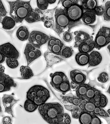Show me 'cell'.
I'll use <instances>...</instances> for the list:
<instances>
[{
	"mask_svg": "<svg viewBox=\"0 0 110 124\" xmlns=\"http://www.w3.org/2000/svg\"><path fill=\"white\" fill-rule=\"evenodd\" d=\"M48 47H51L55 45H58L62 47H63L64 46V45L63 43L62 42L61 40L57 39L56 37H54L52 36H50L49 37L48 41Z\"/></svg>",
	"mask_w": 110,
	"mask_h": 124,
	"instance_id": "31",
	"label": "cell"
},
{
	"mask_svg": "<svg viewBox=\"0 0 110 124\" xmlns=\"http://www.w3.org/2000/svg\"><path fill=\"white\" fill-rule=\"evenodd\" d=\"M89 86V85L87 84H84L78 85L75 90L77 97L80 99H85V96Z\"/></svg>",
	"mask_w": 110,
	"mask_h": 124,
	"instance_id": "22",
	"label": "cell"
},
{
	"mask_svg": "<svg viewBox=\"0 0 110 124\" xmlns=\"http://www.w3.org/2000/svg\"><path fill=\"white\" fill-rule=\"evenodd\" d=\"M81 99H80L79 98L77 97V96L76 97V98H74L73 102V104L75 105V106H79V105H80L81 104Z\"/></svg>",
	"mask_w": 110,
	"mask_h": 124,
	"instance_id": "50",
	"label": "cell"
},
{
	"mask_svg": "<svg viewBox=\"0 0 110 124\" xmlns=\"http://www.w3.org/2000/svg\"><path fill=\"white\" fill-rule=\"evenodd\" d=\"M65 9L68 17L72 22H79L84 12L81 5L79 4L73 5L69 8Z\"/></svg>",
	"mask_w": 110,
	"mask_h": 124,
	"instance_id": "7",
	"label": "cell"
},
{
	"mask_svg": "<svg viewBox=\"0 0 110 124\" xmlns=\"http://www.w3.org/2000/svg\"><path fill=\"white\" fill-rule=\"evenodd\" d=\"M49 39V36L44 33L38 31H32L29 34V42L35 48L39 49L43 45L45 44Z\"/></svg>",
	"mask_w": 110,
	"mask_h": 124,
	"instance_id": "6",
	"label": "cell"
},
{
	"mask_svg": "<svg viewBox=\"0 0 110 124\" xmlns=\"http://www.w3.org/2000/svg\"><path fill=\"white\" fill-rule=\"evenodd\" d=\"M42 118L49 124H63V107L59 102L45 103L38 107Z\"/></svg>",
	"mask_w": 110,
	"mask_h": 124,
	"instance_id": "1",
	"label": "cell"
},
{
	"mask_svg": "<svg viewBox=\"0 0 110 124\" xmlns=\"http://www.w3.org/2000/svg\"><path fill=\"white\" fill-rule=\"evenodd\" d=\"M89 54L88 53H79L76 55L75 60L80 66H85L88 63Z\"/></svg>",
	"mask_w": 110,
	"mask_h": 124,
	"instance_id": "18",
	"label": "cell"
},
{
	"mask_svg": "<svg viewBox=\"0 0 110 124\" xmlns=\"http://www.w3.org/2000/svg\"><path fill=\"white\" fill-rule=\"evenodd\" d=\"M66 109L72 112V115L73 118L78 119L82 112V110L80 108L79 106L75 105H64Z\"/></svg>",
	"mask_w": 110,
	"mask_h": 124,
	"instance_id": "24",
	"label": "cell"
},
{
	"mask_svg": "<svg viewBox=\"0 0 110 124\" xmlns=\"http://www.w3.org/2000/svg\"><path fill=\"white\" fill-rule=\"evenodd\" d=\"M3 124H13L12 119L9 116H5L2 119Z\"/></svg>",
	"mask_w": 110,
	"mask_h": 124,
	"instance_id": "47",
	"label": "cell"
},
{
	"mask_svg": "<svg viewBox=\"0 0 110 124\" xmlns=\"http://www.w3.org/2000/svg\"><path fill=\"white\" fill-rule=\"evenodd\" d=\"M24 20L27 22L32 23L40 21V17L38 13H36L34 10L27 15Z\"/></svg>",
	"mask_w": 110,
	"mask_h": 124,
	"instance_id": "27",
	"label": "cell"
},
{
	"mask_svg": "<svg viewBox=\"0 0 110 124\" xmlns=\"http://www.w3.org/2000/svg\"><path fill=\"white\" fill-rule=\"evenodd\" d=\"M78 2H79V0H62V6L65 9H67L69 8L73 5L78 4Z\"/></svg>",
	"mask_w": 110,
	"mask_h": 124,
	"instance_id": "37",
	"label": "cell"
},
{
	"mask_svg": "<svg viewBox=\"0 0 110 124\" xmlns=\"http://www.w3.org/2000/svg\"><path fill=\"white\" fill-rule=\"evenodd\" d=\"M87 101L85 99H81V104L80 105H79V107H80V108L83 110H84V107L85 105L86 104Z\"/></svg>",
	"mask_w": 110,
	"mask_h": 124,
	"instance_id": "51",
	"label": "cell"
},
{
	"mask_svg": "<svg viewBox=\"0 0 110 124\" xmlns=\"http://www.w3.org/2000/svg\"><path fill=\"white\" fill-rule=\"evenodd\" d=\"M96 16L94 10H87L84 12L82 19L84 23L92 24L96 21Z\"/></svg>",
	"mask_w": 110,
	"mask_h": 124,
	"instance_id": "16",
	"label": "cell"
},
{
	"mask_svg": "<svg viewBox=\"0 0 110 124\" xmlns=\"http://www.w3.org/2000/svg\"><path fill=\"white\" fill-rule=\"evenodd\" d=\"M98 116H101V117H109L110 116L106 112L103 108H101V111L100 112V113Z\"/></svg>",
	"mask_w": 110,
	"mask_h": 124,
	"instance_id": "49",
	"label": "cell"
},
{
	"mask_svg": "<svg viewBox=\"0 0 110 124\" xmlns=\"http://www.w3.org/2000/svg\"><path fill=\"white\" fill-rule=\"evenodd\" d=\"M76 96L73 95L72 93L68 94L65 96H61V98L64 103H69L73 104V102Z\"/></svg>",
	"mask_w": 110,
	"mask_h": 124,
	"instance_id": "34",
	"label": "cell"
},
{
	"mask_svg": "<svg viewBox=\"0 0 110 124\" xmlns=\"http://www.w3.org/2000/svg\"><path fill=\"white\" fill-rule=\"evenodd\" d=\"M63 47H62L59 45H55L51 47H49L48 48L50 52L51 53L57 55L61 56L62 49Z\"/></svg>",
	"mask_w": 110,
	"mask_h": 124,
	"instance_id": "35",
	"label": "cell"
},
{
	"mask_svg": "<svg viewBox=\"0 0 110 124\" xmlns=\"http://www.w3.org/2000/svg\"><path fill=\"white\" fill-rule=\"evenodd\" d=\"M2 25V28L6 30H9L14 28L16 25V22L11 17L5 16L1 23Z\"/></svg>",
	"mask_w": 110,
	"mask_h": 124,
	"instance_id": "19",
	"label": "cell"
},
{
	"mask_svg": "<svg viewBox=\"0 0 110 124\" xmlns=\"http://www.w3.org/2000/svg\"><path fill=\"white\" fill-rule=\"evenodd\" d=\"M95 13L97 16H102L105 13V7L103 6H97L94 10Z\"/></svg>",
	"mask_w": 110,
	"mask_h": 124,
	"instance_id": "40",
	"label": "cell"
},
{
	"mask_svg": "<svg viewBox=\"0 0 110 124\" xmlns=\"http://www.w3.org/2000/svg\"><path fill=\"white\" fill-rule=\"evenodd\" d=\"M81 6L85 11L94 10L97 6V1L96 0H84L81 1Z\"/></svg>",
	"mask_w": 110,
	"mask_h": 124,
	"instance_id": "23",
	"label": "cell"
},
{
	"mask_svg": "<svg viewBox=\"0 0 110 124\" xmlns=\"http://www.w3.org/2000/svg\"><path fill=\"white\" fill-rule=\"evenodd\" d=\"M19 100H17L14 98L12 95L4 94L2 98V101L3 105L4 107L5 112L11 115L12 117H14L13 115V107L17 103Z\"/></svg>",
	"mask_w": 110,
	"mask_h": 124,
	"instance_id": "11",
	"label": "cell"
},
{
	"mask_svg": "<svg viewBox=\"0 0 110 124\" xmlns=\"http://www.w3.org/2000/svg\"><path fill=\"white\" fill-rule=\"evenodd\" d=\"M106 93H109V94H110V85L109 86V87L108 89V90H107Z\"/></svg>",
	"mask_w": 110,
	"mask_h": 124,
	"instance_id": "58",
	"label": "cell"
},
{
	"mask_svg": "<svg viewBox=\"0 0 110 124\" xmlns=\"http://www.w3.org/2000/svg\"><path fill=\"white\" fill-rule=\"evenodd\" d=\"M27 99L31 100L37 105L40 106L45 103L50 97L48 90L40 85L32 86L27 93Z\"/></svg>",
	"mask_w": 110,
	"mask_h": 124,
	"instance_id": "4",
	"label": "cell"
},
{
	"mask_svg": "<svg viewBox=\"0 0 110 124\" xmlns=\"http://www.w3.org/2000/svg\"><path fill=\"white\" fill-rule=\"evenodd\" d=\"M7 2L10 8V15L17 23H22L27 15L34 10L31 7L30 1L18 0Z\"/></svg>",
	"mask_w": 110,
	"mask_h": 124,
	"instance_id": "2",
	"label": "cell"
},
{
	"mask_svg": "<svg viewBox=\"0 0 110 124\" xmlns=\"http://www.w3.org/2000/svg\"><path fill=\"white\" fill-rule=\"evenodd\" d=\"M17 36L18 39L21 41H25L29 39V32L25 26H21L17 31Z\"/></svg>",
	"mask_w": 110,
	"mask_h": 124,
	"instance_id": "20",
	"label": "cell"
},
{
	"mask_svg": "<svg viewBox=\"0 0 110 124\" xmlns=\"http://www.w3.org/2000/svg\"><path fill=\"white\" fill-rule=\"evenodd\" d=\"M53 20H46L44 22V26L47 28H53Z\"/></svg>",
	"mask_w": 110,
	"mask_h": 124,
	"instance_id": "48",
	"label": "cell"
},
{
	"mask_svg": "<svg viewBox=\"0 0 110 124\" xmlns=\"http://www.w3.org/2000/svg\"><path fill=\"white\" fill-rule=\"evenodd\" d=\"M0 52L2 53L6 58L18 59L19 57V53L18 50L9 42L0 45Z\"/></svg>",
	"mask_w": 110,
	"mask_h": 124,
	"instance_id": "10",
	"label": "cell"
},
{
	"mask_svg": "<svg viewBox=\"0 0 110 124\" xmlns=\"http://www.w3.org/2000/svg\"><path fill=\"white\" fill-rule=\"evenodd\" d=\"M5 58H6V57L2 53L0 52V64L4 62Z\"/></svg>",
	"mask_w": 110,
	"mask_h": 124,
	"instance_id": "53",
	"label": "cell"
},
{
	"mask_svg": "<svg viewBox=\"0 0 110 124\" xmlns=\"http://www.w3.org/2000/svg\"><path fill=\"white\" fill-rule=\"evenodd\" d=\"M107 49H108V50H109V53H110V45H108V46H107Z\"/></svg>",
	"mask_w": 110,
	"mask_h": 124,
	"instance_id": "59",
	"label": "cell"
},
{
	"mask_svg": "<svg viewBox=\"0 0 110 124\" xmlns=\"http://www.w3.org/2000/svg\"><path fill=\"white\" fill-rule=\"evenodd\" d=\"M71 81L78 85L85 84L86 80V76L78 70H74L70 72Z\"/></svg>",
	"mask_w": 110,
	"mask_h": 124,
	"instance_id": "12",
	"label": "cell"
},
{
	"mask_svg": "<svg viewBox=\"0 0 110 124\" xmlns=\"http://www.w3.org/2000/svg\"><path fill=\"white\" fill-rule=\"evenodd\" d=\"M2 108H1V104H0V115L2 113Z\"/></svg>",
	"mask_w": 110,
	"mask_h": 124,
	"instance_id": "57",
	"label": "cell"
},
{
	"mask_svg": "<svg viewBox=\"0 0 110 124\" xmlns=\"http://www.w3.org/2000/svg\"><path fill=\"white\" fill-rule=\"evenodd\" d=\"M107 112H108V113L110 115V109H108V110H107Z\"/></svg>",
	"mask_w": 110,
	"mask_h": 124,
	"instance_id": "60",
	"label": "cell"
},
{
	"mask_svg": "<svg viewBox=\"0 0 110 124\" xmlns=\"http://www.w3.org/2000/svg\"><path fill=\"white\" fill-rule=\"evenodd\" d=\"M24 54L26 59L27 66H29L31 62L39 58L42 55L40 50L35 48L29 43H27Z\"/></svg>",
	"mask_w": 110,
	"mask_h": 124,
	"instance_id": "8",
	"label": "cell"
},
{
	"mask_svg": "<svg viewBox=\"0 0 110 124\" xmlns=\"http://www.w3.org/2000/svg\"><path fill=\"white\" fill-rule=\"evenodd\" d=\"M101 93V91L89 85L86 94L85 99L88 101H90L95 95L100 94Z\"/></svg>",
	"mask_w": 110,
	"mask_h": 124,
	"instance_id": "29",
	"label": "cell"
},
{
	"mask_svg": "<svg viewBox=\"0 0 110 124\" xmlns=\"http://www.w3.org/2000/svg\"><path fill=\"white\" fill-rule=\"evenodd\" d=\"M50 84L56 90L59 85L66 79L67 77L62 72H56L51 75Z\"/></svg>",
	"mask_w": 110,
	"mask_h": 124,
	"instance_id": "14",
	"label": "cell"
},
{
	"mask_svg": "<svg viewBox=\"0 0 110 124\" xmlns=\"http://www.w3.org/2000/svg\"><path fill=\"white\" fill-rule=\"evenodd\" d=\"M78 85H79L75 84V83H74V82H73V81H71V82L70 83L71 88L73 89H76L77 87V86H78Z\"/></svg>",
	"mask_w": 110,
	"mask_h": 124,
	"instance_id": "54",
	"label": "cell"
},
{
	"mask_svg": "<svg viewBox=\"0 0 110 124\" xmlns=\"http://www.w3.org/2000/svg\"><path fill=\"white\" fill-rule=\"evenodd\" d=\"M55 31L59 36L63 32L66 28H68V31L77 24L78 22H72L70 21L66 13L65 9L61 8L56 9L55 13Z\"/></svg>",
	"mask_w": 110,
	"mask_h": 124,
	"instance_id": "3",
	"label": "cell"
},
{
	"mask_svg": "<svg viewBox=\"0 0 110 124\" xmlns=\"http://www.w3.org/2000/svg\"><path fill=\"white\" fill-rule=\"evenodd\" d=\"M95 48L100 49L110 43V28L103 26L98 32L95 40Z\"/></svg>",
	"mask_w": 110,
	"mask_h": 124,
	"instance_id": "5",
	"label": "cell"
},
{
	"mask_svg": "<svg viewBox=\"0 0 110 124\" xmlns=\"http://www.w3.org/2000/svg\"><path fill=\"white\" fill-rule=\"evenodd\" d=\"M6 63L7 66L11 69H15L19 65V63L17 59L15 58H7Z\"/></svg>",
	"mask_w": 110,
	"mask_h": 124,
	"instance_id": "32",
	"label": "cell"
},
{
	"mask_svg": "<svg viewBox=\"0 0 110 124\" xmlns=\"http://www.w3.org/2000/svg\"><path fill=\"white\" fill-rule=\"evenodd\" d=\"M71 119L70 116L67 114L65 113L63 115V124H71Z\"/></svg>",
	"mask_w": 110,
	"mask_h": 124,
	"instance_id": "45",
	"label": "cell"
},
{
	"mask_svg": "<svg viewBox=\"0 0 110 124\" xmlns=\"http://www.w3.org/2000/svg\"><path fill=\"white\" fill-rule=\"evenodd\" d=\"M39 106L31 100L27 99L24 102V108L26 111L29 113H32L35 111L38 108Z\"/></svg>",
	"mask_w": 110,
	"mask_h": 124,
	"instance_id": "28",
	"label": "cell"
},
{
	"mask_svg": "<svg viewBox=\"0 0 110 124\" xmlns=\"http://www.w3.org/2000/svg\"><path fill=\"white\" fill-rule=\"evenodd\" d=\"M93 115V113H90L84 110L82 111L79 118L80 124H90Z\"/></svg>",
	"mask_w": 110,
	"mask_h": 124,
	"instance_id": "21",
	"label": "cell"
},
{
	"mask_svg": "<svg viewBox=\"0 0 110 124\" xmlns=\"http://www.w3.org/2000/svg\"><path fill=\"white\" fill-rule=\"evenodd\" d=\"M101 107H96L95 108L94 110L93 111V114L94 115H98L99 113H100V112L101 111Z\"/></svg>",
	"mask_w": 110,
	"mask_h": 124,
	"instance_id": "52",
	"label": "cell"
},
{
	"mask_svg": "<svg viewBox=\"0 0 110 124\" xmlns=\"http://www.w3.org/2000/svg\"><path fill=\"white\" fill-rule=\"evenodd\" d=\"M5 68L4 66L0 64V73H4Z\"/></svg>",
	"mask_w": 110,
	"mask_h": 124,
	"instance_id": "55",
	"label": "cell"
},
{
	"mask_svg": "<svg viewBox=\"0 0 110 124\" xmlns=\"http://www.w3.org/2000/svg\"><path fill=\"white\" fill-rule=\"evenodd\" d=\"M104 20L110 21V1H107L105 5V13L103 15Z\"/></svg>",
	"mask_w": 110,
	"mask_h": 124,
	"instance_id": "33",
	"label": "cell"
},
{
	"mask_svg": "<svg viewBox=\"0 0 110 124\" xmlns=\"http://www.w3.org/2000/svg\"><path fill=\"white\" fill-rule=\"evenodd\" d=\"M101 93L100 94L95 95L89 102H93L96 107H100V101L101 100Z\"/></svg>",
	"mask_w": 110,
	"mask_h": 124,
	"instance_id": "43",
	"label": "cell"
},
{
	"mask_svg": "<svg viewBox=\"0 0 110 124\" xmlns=\"http://www.w3.org/2000/svg\"><path fill=\"white\" fill-rule=\"evenodd\" d=\"M63 38L64 41L69 42L73 40V35L69 31H65L63 35Z\"/></svg>",
	"mask_w": 110,
	"mask_h": 124,
	"instance_id": "42",
	"label": "cell"
},
{
	"mask_svg": "<svg viewBox=\"0 0 110 124\" xmlns=\"http://www.w3.org/2000/svg\"><path fill=\"white\" fill-rule=\"evenodd\" d=\"M95 41L93 40H89L81 44L78 47L79 53H88L95 48Z\"/></svg>",
	"mask_w": 110,
	"mask_h": 124,
	"instance_id": "17",
	"label": "cell"
},
{
	"mask_svg": "<svg viewBox=\"0 0 110 124\" xmlns=\"http://www.w3.org/2000/svg\"><path fill=\"white\" fill-rule=\"evenodd\" d=\"M75 35V45L74 47H79V46L89 40H93L91 37L88 33L83 31H76L74 33Z\"/></svg>",
	"mask_w": 110,
	"mask_h": 124,
	"instance_id": "13",
	"label": "cell"
},
{
	"mask_svg": "<svg viewBox=\"0 0 110 124\" xmlns=\"http://www.w3.org/2000/svg\"><path fill=\"white\" fill-rule=\"evenodd\" d=\"M95 104L92 102L87 101L86 104L84 107V111H87L90 113H93L95 108Z\"/></svg>",
	"mask_w": 110,
	"mask_h": 124,
	"instance_id": "38",
	"label": "cell"
},
{
	"mask_svg": "<svg viewBox=\"0 0 110 124\" xmlns=\"http://www.w3.org/2000/svg\"><path fill=\"white\" fill-rule=\"evenodd\" d=\"M48 1L49 4H53L56 2V0H48Z\"/></svg>",
	"mask_w": 110,
	"mask_h": 124,
	"instance_id": "56",
	"label": "cell"
},
{
	"mask_svg": "<svg viewBox=\"0 0 110 124\" xmlns=\"http://www.w3.org/2000/svg\"><path fill=\"white\" fill-rule=\"evenodd\" d=\"M108 103V99L106 96L101 93V100L100 101V107L102 108H104L107 105Z\"/></svg>",
	"mask_w": 110,
	"mask_h": 124,
	"instance_id": "41",
	"label": "cell"
},
{
	"mask_svg": "<svg viewBox=\"0 0 110 124\" xmlns=\"http://www.w3.org/2000/svg\"><path fill=\"white\" fill-rule=\"evenodd\" d=\"M73 53V51L72 47L64 46L62 49L61 56L62 58H67L71 57Z\"/></svg>",
	"mask_w": 110,
	"mask_h": 124,
	"instance_id": "30",
	"label": "cell"
},
{
	"mask_svg": "<svg viewBox=\"0 0 110 124\" xmlns=\"http://www.w3.org/2000/svg\"><path fill=\"white\" fill-rule=\"evenodd\" d=\"M108 80H109L108 75L105 72L101 73L98 77V80L101 83L106 82Z\"/></svg>",
	"mask_w": 110,
	"mask_h": 124,
	"instance_id": "39",
	"label": "cell"
},
{
	"mask_svg": "<svg viewBox=\"0 0 110 124\" xmlns=\"http://www.w3.org/2000/svg\"><path fill=\"white\" fill-rule=\"evenodd\" d=\"M102 60L101 54L97 51H92L89 54L88 67L96 66L99 65Z\"/></svg>",
	"mask_w": 110,
	"mask_h": 124,
	"instance_id": "15",
	"label": "cell"
},
{
	"mask_svg": "<svg viewBox=\"0 0 110 124\" xmlns=\"http://www.w3.org/2000/svg\"><path fill=\"white\" fill-rule=\"evenodd\" d=\"M7 13L6 10L2 2V1L0 0V18L6 16Z\"/></svg>",
	"mask_w": 110,
	"mask_h": 124,
	"instance_id": "44",
	"label": "cell"
},
{
	"mask_svg": "<svg viewBox=\"0 0 110 124\" xmlns=\"http://www.w3.org/2000/svg\"><path fill=\"white\" fill-rule=\"evenodd\" d=\"M17 84L12 78L4 73H0V93L9 91L12 87H16Z\"/></svg>",
	"mask_w": 110,
	"mask_h": 124,
	"instance_id": "9",
	"label": "cell"
},
{
	"mask_svg": "<svg viewBox=\"0 0 110 124\" xmlns=\"http://www.w3.org/2000/svg\"><path fill=\"white\" fill-rule=\"evenodd\" d=\"M56 90L62 93L63 95H65L67 92L71 90L70 83L68 78H66L59 86Z\"/></svg>",
	"mask_w": 110,
	"mask_h": 124,
	"instance_id": "26",
	"label": "cell"
},
{
	"mask_svg": "<svg viewBox=\"0 0 110 124\" xmlns=\"http://www.w3.org/2000/svg\"><path fill=\"white\" fill-rule=\"evenodd\" d=\"M90 124H101V120L98 117L97 115L93 114L92 119L91 121Z\"/></svg>",
	"mask_w": 110,
	"mask_h": 124,
	"instance_id": "46",
	"label": "cell"
},
{
	"mask_svg": "<svg viewBox=\"0 0 110 124\" xmlns=\"http://www.w3.org/2000/svg\"><path fill=\"white\" fill-rule=\"evenodd\" d=\"M38 8L41 11H44L47 9L49 6L48 0H37L36 1Z\"/></svg>",
	"mask_w": 110,
	"mask_h": 124,
	"instance_id": "36",
	"label": "cell"
},
{
	"mask_svg": "<svg viewBox=\"0 0 110 124\" xmlns=\"http://www.w3.org/2000/svg\"><path fill=\"white\" fill-rule=\"evenodd\" d=\"M20 71L23 79H29L34 76L33 71L29 66H22L20 68Z\"/></svg>",
	"mask_w": 110,
	"mask_h": 124,
	"instance_id": "25",
	"label": "cell"
}]
</instances>
